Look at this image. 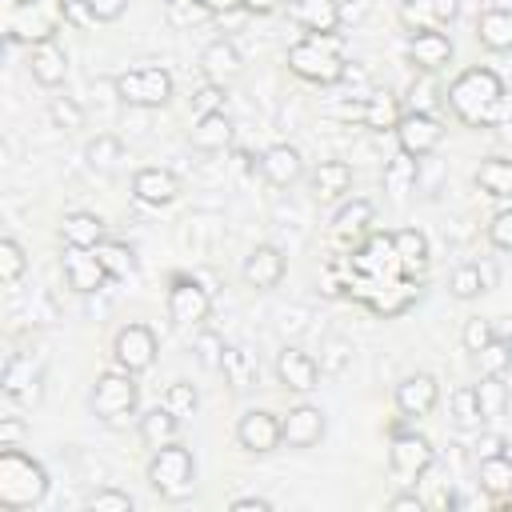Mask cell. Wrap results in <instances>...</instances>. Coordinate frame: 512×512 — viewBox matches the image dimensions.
Here are the masks:
<instances>
[{"mask_svg": "<svg viewBox=\"0 0 512 512\" xmlns=\"http://www.w3.org/2000/svg\"><path fill=\"white\" fill-rule=\"evenodd\" d=\"M392 400H396V412L404 420H424L440 404V384H436L432 372H412V376H404L396 384V396Z\"/></svg>", "mask_w": 512, "mask_h": 512, "instance_id": "e0dca14e", "label": "cell"}, {"mask_svg": "<svg viewBox=\"0 0 512 512\" xmlns=\"http://www.w3.org/2000/svg\"><path fill=\"white\" fill-rule=\"evenodd\" d=\"M192 112H196V116H204V112H224V84L204 80V84L192 92Z\"/></svg>", "mask_w": 512, "mask_h": 512, "instance_id": "f5cc1de1", "label": "cell"}, {"mask_svg": "<svg viewBox=\"0 0 512 512\" xmlns=\"http://www.w3.org/2000/svg\"><path fill=\"white\" fill-rule=\"evenodd\" d=\"M164 4L176 8V12H180V8H196V0H164Z\"/></svg>", "mask_w": 512, "mask_h": 512, "instance_id": "03108f58", "label": "cell"}, {"mask_svg": "<svg viewBox=\"0 0 512 512\" xmlns=\"http://www.w3.org/2000/svg\"><path fill=\"white\" fill-rule=\"evenodd\" d=\"M96 256H100V264L108 268L112 280H124V276L136 272V252H132L124 240H104V244H96Z\"/></svg>", "mask_w": 512, "mask_h": 512, "instance_id": "7bdbcfd3", "label": "cell"}, {"mask_svg": "<svg viewBox=\"0 0 512 512\" xmlns=\"http://www.w3.org/2000/svg\"><path fill=\"white\" fill-rule=\"evenodd\" d=\"M24 272H28V256H24L20 240L4 236V240H0V280L12 288V284H20V276H24Z\"/></svg>", "mask_w": 512, "mask_h": 512, "instance_id": "bcb514c9", "label": "cell"}, {"mask_svg": "<svg viewBox=\"0 0 512 512\" xmlns=\"http://www.w3.org/2000/svg\"><path fill=\"white\" fill-rule=\"evenodd\" d=\"M496 284V268L492 264H460L452 276H448V292L456 300H476L480 292H488Z\"/></svg>", "mask_w": 512, "mask_h": 512, "instance_id": "d590c367", "label": "cell"}, {"mask_svg": "<svg viewBox=\"0 0 512 512\" xmlns=\"http://www.w3.org/2000/svg\"><path fill=\"white\" fill-rule=\"evenodd\" d=\"M240 72H244V56H240V48H236L228 36H216V40L204 44V52H200V76H204V80L228 88Z\"/></svg>", "mask_w": 512, "mask_h": 512, "instance_id": "44dd1931", "label": "cell"}, {"mask_svg": "<svg viewBox=\"0 0 512 512\" xmlns=\"http://www.w3.org/2000/svg\"><path fill=\"white\" fill-rule=\"evenodd\" d=\"M28 72L36 84L44 88H60L64 76H68V52L56 44V40H40L28 48Z\"/></svg>", "mask_w": 512, "mask_h": 512, "instance_id": "cb8c5ba5", "label": "cell"}, {"mask_svg": "<svg viewBox=\"0 0 512 512\" xmlns=\"http://www.w3.org/2000/svg\"><path fill=\"white\" fill-rule=\"evenodd\" d=\"M284 8H292V0H244V12L248 16H276Z\"/></svg>", "mask_w": 512, "mask_h": 512, "instance_id": "91938a15", "label": "cell"}, {"mask_svg": "<svg viewBox=\"0 0 512 512\" xmlns=\"http://www.w3.org/2000/svg\"><path fill=\"white\" fill-rule=\"evenodd\" d=\"M40 364H32V356H8L4 364V396L20 400V404H36L40 400Z\"/></svg>", "mask_w": 512, "mask_h": 512, "instance_id": "d4e9b609", "label": "cell"}, {"mask_svg": "<svg viewBox=\"0 0 512 512\" xmlns=\"http://www.w3.org/2000/svg\"><path fill=\"white\" fill-rule=\"evenodd\" d=\"M472 388H476V400H480V416H484V424H496V420L508 412V404H512V392H508L504 376H480Z\"/></svg>", "mask_w": 512, "mask_h": 512, "instance_id": "74e56055", "label": "cell"}, {"mask_svg": "<svg viewBox=\"0 0 512 512\" xmlns=\"http://www.w3.org/2000/svg\"><path fill=\"white\" fill-rule=\"evenodd\" d=\"M452 40H448V32L444 28H428V32H408V40H404V56H408V64L416 68V72H444L448 64H452Z\"/></svg>", "mask_w": 512, "mask_h": 512, "instance_id": "9a60e30c", "label": "cell"}, {"mask_svg": "<svg viewBox=\"0 0 512 512\" xmlns=\"http://www.w3.org/2000/svg\"><path fill=\"white\" fill-rule=\"evenodd\" d=\"M60 268H64L68 288H72V292H80V296H92V292H100V288L112 280V276H108V268L100 264L96 248H76V244H64Z\"/></svg>", "mask_w": 512, "mask_h": 512, "instance_id": "4fadbf2b", "label": "cell"}, {"mask_svg": "<svg viewBox=\"0 0 512 512\" xmlns=\"http://www.w3.org/2000/svg\"><path fill=\"white\" fill-rule=\"evenodd\" d=\"M492 336H496V324L484 320V316H472V320L464 324V332H460V344H464V352H480Z\"/></svg>", "mask_w": 512, "mask_h": 512, "instance_id": "816d5d0a", "label": "cell"}, {"mask_svg": "<svg viewBox=\"0 0 512 512\" xmlns=\"http://www.w3.org/2000/svg\"><path fill=\"white\" fill-rule=\"evenodd\" d=\"M148 484H152L156 496H164L172 504L188 500L196 492V456H192V448L180 444V440L156 448L148 456Z\"/></svg>", "mask_w": 512, "mask_h": 512, "instance_id": "277c9868", "label": "cell"}, {"mask_svg": "<svg viewBox=\"0 0 512 512\" xmlns=\"http://www.w3.org/2000/svg\"><path fill=\"white\" fill-rule=\"evenodd\" d=\"M84 4L92 8L96 24H112V20H120L128 12V0H84Z\"/></svg>", "mask_w": 512, "mask_h": 512, "instance_id": "6f0895ef", "label": "cell"}, {"mask_svg": "<svg viewBox=\"0 0 512 512\" xmlns=\"http://www.w3.org/2000/svg\"><path fill=\"white\" fill-rule=\"evenodd\" d=\"M64 16H68L72 24H80V28H92V24H96V16H92V8H88L84 0H64Z\"/></svg>", "mask_w": 512, "mask_h": 512, "instance_id": "680465c9", "label": "cell"}, {"mask_svg": "<svg viewBox=\"0 0 512 512\" xmlns=\"http://www.w3.org/2000/svg\"><path fill=\"white\" fill-rule=\"evenodd\" d=\"M404 116V108L396 104V96L388 92V88H372L368 96H364V128H372V132H392L396 128V120Z\"/></svg>", "mask_w": 512, "mask_h": 512, "instance_id": "e575fe53", "label": "cell"}, {"mask_svg": "<svg viewBox=\"0 0 512 512\" xmlns=\"http://www.w3.org/2000/svg\"><path fill=\"white\" fill-rule=\"evenodd\" d=\"M320 360L312 352H304L300 344H284L276 352V380L284 384V392H296V396H308L320 388Z\"/></svg>", "mask_w": 512, "mask_h": 512, "instance_id": "7c38bea8", "label": "cell"}, {"mask_svg": "<svg viewBox=\"0 0 512 512\" xmlns=\"http://www.w3.org/2000/svg\"><path fill=\"white\" fill-rule=\"evenodd\" d=\"M400 24H404V32H428V28H440V24H436V8H432V0H400Z\"/></svg>", "mask_w": 512, "mask_h": 512, "instance_id": "7dc6e473", "label": "cell"}, {"mask_svg": "<svg viewBox=\"0 0 512 512\" xmlns=\"http://www.w3.org/2000/svg\"><path fill=\"white\" fill-rule=\"evenodd\" d=\"M220 372H224V380H228L232 392H244V388L256 384V372H260V368H256V356H252L244 344H228Z\"/></svg>", "mask_w": 512, "mask_h": 512, "instance_id": "8d00e7d4", "label": "cell"}, {"mask_svg": "<svg viewBox=\"0 0 512 512\" xmlns=\"http://www.w3.org/2000/svg\"><path fill=\"white\" fill-rule=\"evenodd\" d=\"M388 508H392V512H420V508H424V496H416V492H396V496L388 500Z\"/></svg>", "mask_w": 512, "mask_h": 512, "instance_id": "6125c7cd", "label": "cell"}, {"mask_svg": "<svg viewBox=\"0 0 512 512\" xmlns=\"http://www.w3.org/2000/svg\"><path fill=\"white\" fill-rule=\"evenodd\" d=\"M476 40L488 52H512V8H484L476 16Z\"/></svg>", "mask_w": 512, "mask_h": 512, "instance_id": "83f0119b", "label": "cell"}, {"mask_svg": "<svg viewBox=\"0 0 512 512\" xmlns=\"http://www.w3.org/2000/svg\"><path fill=\"white\" fill-rule=\"evenodd\" d=\"M448 108L460 124L468 128H500L512 120V104H508V88L504 80L484 68V64H472L464 68L452 84H448Z\"/></svg>", "mask_w": 512, "mask_h": 512, "instance_id": "6da1fadb", "label": "cell"}, {"mask_svg": "<svg viewBox=\"0 0 512 512\" xmlns=\"http://www.w3.org/2000/svg\"><path fill=\"white\" fill-rule=\"evenodd\" d=\"M472 364L480 376H508L512 372V340L496 332L480 352H472Z\"/></svg>", "mask_w": 512, "mask_h": 512, "instance_id": "ab89813d", "label": "cell"}, {"mask_svg": "<svg viewBox=\"0 0 512 512\" xmlns=\"http://www.w3.org/2000/svg\"><path fill=\"white\" fill-rule=\"evenodd\" d=\"M348 364V340H340V336H332L328 344H324V356H320V368L324 372H340Z\"/></svg>", "mask_w": 512, "mask_h": 512, "instance_id": "11a10c76", "label": "cell"}, {"mask_svg": "<svg viewBox=\"0 0 512 512\" xmlns=\"http://www.w3.org/2000/svg\"><path fill=\"white\" fill-rule=\"evenodd\" d=\"M232 136H236V128H232L228 112H204L192 124V148H200V152H224V148H232Z\"/></svg>", "mask_w": 512, "mask_h": 512, "instance_id": "f1b7e54d", "label": "cell"}, {"mask_svg": "<svg viewBox=\"0 0 512 512\" xmlns=\"http://www.w3.org/2000/svg\"><path fill=\"white\" fill-rule=\"evenodd\" d=\"M256 164H260V176H264L272 188H292L296 180L308 176V172H304V156H300L296 144H268Z\"/></svg>", "mask_w": 512, "mask_h": 512, "instance_id": "ffe728a7", "label": "cell"}, {"mask_svg": "<svg viewBox=\"0 0 512 512\" xmlns=\"http://www.w3.org/2000/svg\"><path fill=\"white\" fill-rule=\"evenodd\" d=\"M136 436H140V444H144L148 452H156V448L180 440V416H172L164 404H156V408H148V412L140 416Z\"/></svg>", "mask_w": 512, "mask_h": 512, "instance_id": "4316f807", "label": "cell"}, {"mask_svg": "<svg viewBox=\"0 0 512 512\" xmlns=\"http://www.w3.org/2000/svg\"><path fill=\"white\" fill-rule=\"evenodd\" d=\"M448 408H452V424H456V428H464V432H476V428H484V416H480V400H476V388H472V384H460V388H452V396H448Z\"/></svg>", "mask_w": 512, "mask_h": 512, "instance_id": "60d3db41", "label": "cell"}, {"mask_svg": "<svg viewBox=\"0 0 512 512\" xmlns=\"http://www.w3.org/2000/svg\"><path fill=\"white\" fill-rule=\"evenodd\" d=\"M488 244L500 252H512V204H504L500 212H492L488 220Z\"/></svg>", "mask_w": 512, "mask_h": 512, "instance_id": "f907efd6", "label": "cell"}, {"mask_svg": "<svg viewBox=\"0 0 512 512\" xmlns=\"http://www.w3.org/2000/svg\"><path fill=\"white\" fill-rule=\"evenodd\" d=\"M436 464V448L424 432H408V428H396L392 432V444H388V472L404 484V488H416L428 468Z\"/></svg>", "mask_w": 512, "mask_h": 512, "instance_id": "ba28073f", "label": "cell"}, {"mask_svg": "<svg viewBox=\"0 0 512 512\" xmlns=\"http://www.w3.org/2000/svg\"><path fill=\"white\" fill-rule=\"evenodd\" d=\"M280 432H284V448L308 452V448H316V444L324 440L328 420H324V412H320L316 404L300 400V404H292V408L280 416Z\"/></svg>", "mask_w": 512, "mask_h": 512, "instance_id": "5bb4252c", "label": "cell"}, {"mask_svg": "<svg viewBox=\"0 0 512 512\" xmlns=\"http://www.w3.org/2000/svg\"><path fill=\"white\" fill-rule=\"evenodd\" d=\"M476 188L492 200H512V156H484L476 168Z\"/></svg>", "mask_w": 512, "mask_h": 512, "instance_id": "1f68e13d", "label": "cell"}, {"mask_svg": "<svg viewBox=\"0 0 512 512\" xmlns=\"http://www.w3.org/2000/svg\"><path fill=\"white\" fill-rule=\"evenodd\" d=\"M48 496V468L24 448H0V508L28 512Z\"/></svg>", "mask_w": 512, "mask_h": 512, "instance_id": "3957f363", "label": "cell"}, {"mask_svg": "<svg viewBox=\"0 0 512 512\" xmlns=\"http://www.w3.org/2000/svg\"><path fill=\"white\" fill-rule=\"evenodd\" d=\"M64 0H16L8 12V44H40L56 40L64 24Z\"/></svg>", "mask_w": 512, "mask_h": 512, "instance_id": "52a82bcc", "label": "cell"}, {"mask_svg": "<svg viewBox=\"0 0 512 512\" xmlns=\"http://www.w3.org/2000/svg\"><path fill=\"white\" fill-rule=\"evenodd\" d=\"M444 104H448V88L440 84V76L436 72H416L412 84H408V112L436 116Z\"/></svg>", "mask_w": 512, "mask_h": 512, "instance_id": "d6a6232c", "label": "cell"}, {"mask_svg": "<svg viewBox=\"0 0 512 512\" xmlns=\"http://www.w3.org/2000/svg\"><path fill=\"white\" fill-rule=\"evenodd\" d=\"M172 72L164 64H132L112 76V92L128 108H164L172 100Z\"/></svg>", "mask_w": 512, "mask_h": 512, "instance_id": "8992f818", "label": "cell"}, {"mask_svg": "<svg viewBox=\"0 0 512 512\" xmlns=\"http://www.w3.org/2000/svg\"><path fill=\"white\" fill-rule=\"evenodd\" d=\"M284 64L292 76L308 80V84H340L348 72V56H344V36L340 32H308L296 44H288Z\"/></svg>", "mask_w": 512, "mask_h": 512, "instance_id": "7a4b0ae2", "label": "cell"}, {"mask_svg": "<svg viewBox=\"0 0 512 512\" xmlns=\"http://www.w3.org/2000/svg\"><path fill=\"white\" fill-rule=\"evenodd\" d=\"M28 436V424L20 416H4L0 420V448H20Z\"/></svg>", "mask_w": 512, "mask_h": 512, "instance_id": "9f6ffc18", "label": "cell"}, {"mask_svg": "<svg viewBox=\"0 0 512 512\" xmlns=\"http://www.w3.org/2000/svg\"><path fill=\"white\" fill-rule=\"evenodd\" d=\"M60 240L64 244H76V248H96L108 240V228L96 212H68L60 220Z\"/></svg>", "mask_w": 512, "mask_h": 512, "instance_id": "4dcf8cb0", "label": "cell"}, {"mask_svg": "<svg viewBox=\"0 0 512 512\" xmlns=\"http://www.w3.org/2000/svg\"><path fill=\"white\" fill-rule=\"evenodd\" d=\"M92 512H132L136 504H132V496L128 492H120V488H96L88 500H84Z\"/></svg>", "mask_w": 512, "mask_h": 512, "instance_id": "681fc988", "label": "cell"}, {"mask_svg": "<svg viewBox=\"0 0 512 512\" xmlns=\"http://www.w3.org/2000/svg\"><path fill=\"white\" fill-rule=\"evenodd\" d=\"M420 160H412V156H404V152H396L388 164H384V192L396 200V204H404L408 200V192L416 188V168Z\"/></svg>", "mask_w": 512, "mask_h": 512, "instance_id": "f35d334b", "label": "cell"}, {"mask_svg": "<svg viewBox=\"0 0 512 512\" xmlns=\"http://www.w3.org/2000/svg\"><path fill=\"white\" fill-rule=\"evenodd\" d=\"M372 220H376V204L364 196H348L332 212V236L336 240H360L372 232Z\"/></svg>", "mask_w": 512, "mask_h": 512, "instance_id": "603a6c76", "label": "cell"}, {"mask_svg": "<svg viewBox=\"0 0 512 512\" xmlns=\"http://www.w3.org/2000/svg\"><path fill=\"white\" fill-rule=\"evenodd\" d=\"M476 484H480V492H488L492 500L512 496V452H496V456L476 460Z\"/></svg>", "mask_w": 512, "mask_h": 512, "instance_id": "f546056e", "label": "cell"}, {"mask_svg": "<svg viewBox=\"0 0 512 512\" xmlns=\"http://www.w3.org/2000/svg\"><path fill=\"white\" fill-rule=\"evenodd\" d=\"M180 192H184V184H180V176H176L172 168L144 164V168H136V172H132V196H136L140 204L164 208V204L180 200Z\"/></svg>", "mask_w": 512, "mask_h": 512, "instance_id": "d6986e66", "label": "cell"}, {"mask_svg": "<svg viewBox=\"0 0 512 512\" xmlns=\"http://www.w3.org/2000/svg\"><path fill=\"white\" fill-rule=\"evenodd\" d=\"M392 136H396V148H400L404 156L424 160V156H432V152L440 148V140H444V124H440V116L408 112V108H404V116L396 120Z\"/></svg>", "mask_w": 512, "mask_h": 512, "instance_id": "8fae6325", "label": "cell"}, {"mask_svg": "<svg viewBox=\"0 0 512 512\" xmlns=\"http://www.w3.org/2000/svg\"><path fill=\"white\" fill-rule=\"evenodd\" d=\"M156 352H160L156 332L148 324H140V320L136 324H124L112 336V364L124 368V372H132V376H144L156 364Z\"/></svg>", "mask_w": 512, "mask_h": 512, "instance_id": "30bf717a", "label": "cell"}, {"mask_svg": "<svg viewBox=\"0 0 512 512\" xmlns=\"http://www.w3.org/2000/svg\"><path fill=\"white\" fill-rule=\"evenodd\" d=\"M236 444L244 452H276L284 444V432H280V416L268 412V408H248L240 420H236Z\"/></svg>", "mask_w": 512, "mask_h": 512, "instance_id": "2e32d148", "label": "cell"}, {"mask_svg": "<svg viewBox=\"0 0 512 512\" xmlns=\"http://www.w3.org/2000/svg\"><path fill=\"white\" fill-rule=\"evenodd\" d=\"M48 116H52V124L64 128V132H80V128H84V108H80L72 96H52V100H48Z\"/></svg>", "mask_w": 512, "mask_h": 512, "instance_id": "c3c4849f", "label": "cell"}, {"mask_svg": "<svg viewBox=\"0 0 512 512\" xmlns=\"http://www.w3.org/2000/svg\"><path fill=\"white\" fill-rule=\"evenodd\" d=\"M172 416H180V420H188L196 408H200V392H196V384L192 380H172L168 388H164V400H160Z\"/></svg>", "mask_w": 512, "mask_h": 512, "instance_id": "f6af8a7d", "label": "cell"}, {"mask_svg": "<svg viewBox=\"0 0 512 512\" xmlns=\"http://www.w3.org/2000/svg\"><path fill=\"white\" fill-rule=\"evenodd\" d=\"M392 244H396V260L404 268V276H420L428 268V236L420 228H400L392 232Z\"/></svg>", "mask_w": 512, "mask_h": 512, "instance_id": "836d02e7", "label": "cell"}, {"mask_svg": "<svg viewBox=\"0 0 512 512\" xmlns=\"http://www.w3.org/2000/svg\"><path fill=\"white\" fill-rule=\"evenodd\" d=\"M288 16L308 36V32H336L344 20V8H340V0H292Z\"/></svg>", "mask_w": 512, "mask_h": 512, "instance_id": "484cf974", "label": "cell"}, {"mask_svg": "<svg viewBox=\"0 0 512 512\" xmlns=\"http://www.w3.org/2000/svg\"><path fill=\"white\" fill-rule=\"evenodd\" d=\"M508 448V440L500 436V432H492V428H476V440H472V452H476V460H484V456H496V452H504Z\"/></svg>", "mask_w": 512, "mask_h": 512, "instance_id": "db71d44e", "label": "cell"}, {"mask_svg": "<svg viewBox=\"0 0 512 512\" xmlns=\"http://www.w3.org/2000/svg\"><path fill=\"white\" fill-rule=\"evenodd\" d=\"M272 508V500H264V496H240V500H232V512H268Z\"/></svg>", "mask_w": 512, "mask_h": 512, "instance_id": "e7e4bbea", "label": "cell"}, {"mask_svg": "<svg viewBox=\"0 0 512 512\" xmlns=\"http://www.w3.org/2000/svg\"><path fill=\"white\" fill-rule=\"evenodd\" d=\"M432 8H436V24L440 28H448L460 16V0H432Z\"/></svg>", "mask_w": 512, "mask_h": 512, "instance_id": "be15d7a7", "label": "cell"}, {"mask_svg": "<svg viewBox=\"0 0 512 512\" xmlns=\"http://www.w3.org/2000/svg\"><path fill=\"white\" fill-rule=\"evenodd\" d=\"M196 8L208 16H232V12H244V0H196Z\"/></svg>", "mask_w": 512, "mask_h": 512, "instance_id": "94428289", "label": "cell"}, {"mask_svg": "<svg viewBox=\"0 0 512 512\" xmlns=\"http://www.w3.org/2000/svg\"><path fill=\"white\" fill-rule=\"evenodd\" d=\"M164 308H168V320L176 328H200L212 316V288H204L196 272H176L168 280Z\"/></svg>", "mask_w": 512, "mask_h": 512, "instance_id": "9c48e42d", "label": "cell"}, {"mask_svg": "<svg viewBox=\"0 0 512 512\" xmlns=\"http://www.w3.org/2000/svg\"><path fill=\"white\" fill-rule=\"evenodd\" d=\"M84 156H88V168H92V172H116V164L124 160V144H120L116 136L100 132V136L88 140Z\"/></svg>", "mask_w": 512, "mask_h": 512, "instance_id": "b9f144b4", "label": "cell"}, {"mask_svg": "<svg viewBox=\"0 0 512 512\" xmlns=\"http://www.w3.org/2000/svg\"><path fill=\"white\" fill-rule=\"evenodd\" d=\"M192 352H196L200 368H208V372H220L228 344H224V336H220V332H212V328H204V324H200V328H196V336H192Z\"/></svg>", "mask_w": 512, "mask_h": 512, "instance_id": "ee69618b", "label": "cell"}, {"mask_svg": "<svg viewBox=\"0 0 512 512\" xmlns=\"http://www.w3.org/2000/svg\"><path fill=\"white\" fill-rule=\"evenodd\" d=\"M284 272H288V260H284V252L276 244H252L244 264H240L244 284L256 288V292H272L284 280Z\"/></svg>", "mask_w": 512, "mask_h": 512, "instance_id": "ac0fdd59", "label": "cell"}, {"mask_svg": "<svg viewBox=\"0 0 512 512\" xmlns=\"http://www.w3.org/2000/svg\"><path fill=\"white\" fill-rule=\"evenodd\" d=\"M88 400H92V412H96L100 424L124 428L136 416V408H140V384H136L132 372H124V368L112 364L108 372H100L92 380V396Z\"/></svg>", "mask_w": 512, "mask_h": 512, "instance_id": "5b68a950", "label": "cell"}, {"mask_svg": "<svg viewBox=\"0 0 512 512\" xmlns=\"http://www.w3.org/2000/svg\"><path fill=\"white\" fill-rule=\"evenodd\" d=\"M308 192H312V200H320V204H340V200H348V192H352V168H348L344 160H320V164L308 172Z\"/></svg>", "mask_w": 512, "mask_h": 512, "instance_id": "7402d4cb", "label": "cell"}]
</instances>
